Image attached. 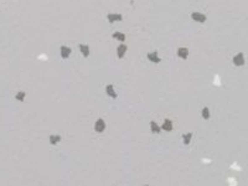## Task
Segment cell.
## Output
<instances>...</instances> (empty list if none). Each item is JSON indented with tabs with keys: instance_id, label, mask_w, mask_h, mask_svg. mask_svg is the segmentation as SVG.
Returning <instances> with one entry per match:
<instances>
[{
	"instance_id": "cell-1",
	"label": "cell",
	"mask_w": 248,
	"mask_h": 186,
	"mask_svg": "<svg viewBox=\"0 0 248 186\" xmlns=\"http://www.w3.org/2000/svg\"><path fill=\"white\" fill-rule=\"evenodd\" d=\"M71 54H72V50H71V47H68V46L62 45L61 47H60V56H61V58L67 60L71 56Z\"/></svg>"
},
{
	"instance_id": "cell-2",
	"label": "cell",
	"mask_w": 248,
	"mask_h": 186,
	"mask_svg": "<svg viewBox=\"0 0 248 186\" xmlns=\"http://www.w3.org/2000/svg\"><path fill=\"white\" fill-rule=\"evenodd\" d=\"M191 19L194 20V21H196V23H201V24H203V23L207 20L206 15H205V14H201V13H197V11H195V13H192V14H191Z\"/></svg>"
},
{
	"instance_id": "cell-3",
	"label": "cell",
	"mask_w": 248,
	"mask_h": 186,
	"mask_svg": "<svg viewBox=\"0 0 248 186\" xmlns=\"http://www.w3.org/2000/svg\"><path fill=\"white\" fill-rule=\"evenodd\" d=\"M233 65L235 66H237V67H241V66H243L244 65V55L242 54V52H240V54H237L235 57H233Z\"/></svg>"
},
{
	"instance_id": "cell-4",
	"label": "cell",
	"mask_w": 248,
	"mask_h": 186,
	"mask_svg": "<svg viewBox=\"0 0 248 186\" xmlns=\"http://www.w3.org/2000/svg\"><path fill=\"white\" fill-rule=\"evenodd\" d=\"M94 130H96L97 133H103L105 130V122L102 119V118L97 119L96 123H94Z\"/></svg>"
},
{
	"instance_id": "cell-5",
	"label": "cell",
	"mask_w": 248,
	"mask_h": 186,
	"mask_svg": "<svg viewBox=\"0 0 248 186\" xmlns=\"http://www.w3.org/2000/svg\"><path fill=\"white\" fill-rule=\"evenodd\" d=\"M146 57H148V60H149L150 62H153V63H160V62H161V58L159 57V55H158V51L149 52L146 55Z\"/></svg>"
},
{
	"instance_id": "cell-6",
	"label": "cell",
	"mask_w": 248,
	"mask_h": 186,
	"mask_svg": "<svg viewBox=\"0 0 248 186\" xmlns=\"http://www.w3.org/2000/svg\"><path fill=\"white\" fill-rule=\"evenodd\" d=\"M105 93H107L108 97L113 98V99H117V97H118V94H117V92H115L113 85H107V86H105Z\"/></svg>"
},
{
	"instance_id": "cell-7",
	"label": "cell",
	"mask_w": 248,
	"mask_h": 186,
	"mask_svg": "<svg viewBox=\"0 0 248 186\" xmlns=\"http://www.w3.org/2000/svg\"><path fill=\"white\" fill-rule=\"evenodd\" d=\"M107 19L110 24H113L115 21H122L123 20V15L122 14H108L107 15Z\"/></svg>"
},
{
	"instance_id": "cell-8",
	"label": "cell",
	"mask_w": 248,
	"mask_h": 186,
	"mask_svg": "<svg viewBox=\"0 0 248 186\" xmlns=\"http://www.w3.org/2000/svg\"><path fill=\"white\" fill-rule=\"evenodd\" d=\"M174 128V124L171 119H164V123L161 124V130H165V132H171Z\"/></svg>"
},
{
	"instance_id": "cell-9",
	"label": "cell",
	"mask_w": 248,
	"mask_h": 186,
	"mask_svg": "<svg viewBox=\"0 0 248 186\" xmlns=\"http://www.w3.org/2000/svg\"><path fill=\"white\" fill-rule=\"evenodd\" d=\"M126 50H128V47H126V45L124 44H120L118 47H117V56H118V58H123L124 57V55L126 54Z\"/></svg>"
},
{
	"instance_id": "cell-10",
	"label": "cell",
	"mask_w": 248,
	"mask_h": 186,
	"mask_svg": "<svg viewBox=\"0 0 248 186\" xmlns=\"http://www.w3.org/2000/svg\"><path fill=\"white\" fill-rule=\"evenodd\" d=\"M189 56V49L187 47H179L177 49V57L181 60H186Z\"/></svg>"
},
{
	"instance_id": "cell-11",
	"label": "cell",
	"mask_w": 248,
	"mask_h": 186,
	"mask_svg": "<svg viewBox=\"0 0 248 186\" xmlns=\"http://www.w3.org/2000/svg\"><path fill=\"white\" fill-rule=\"evenodd\" d=\"M78 49H80V51H81V54H82L83 57L87 58L88 56H89V52H91V51H89V46L88 45L80 44V45H78Z\"/></svg>"
},
{
	"instance_id": "cell-12",
	"label": "cell",
	"mask_w": 248,
	"mask_h": 186,
	"mask_svg": "<svg viewBox=\"0 0 248 186\" xmlns=\"http://www.w3.org/2000/svg\"><path fill=\"white\" fill-rule=\"evenodd\" d=\"M150 130H151V133H154V134H160L161 133V127L156 122L151 120L150 122Z\"/></svg>"
},
{
	"instance_id": "cell-13",
	"label": "cell",
	"mask_w": 248,
	"mask_h": 186,
	"mask_svg": "<svg viewBox=\"0 0 248 186\" xmlns=\"http://www.w3.org/2000/svg\"><path fill=\"white\" fill-rule=\"evenodd\" d=\"M49 138H50V144H51V145H57V144L62 140V137L59 135V134H56V135H55V134H51Z\"/></svg>"
},
{
	"instance_id": "cell-14",
	"label": "cell",
	"mask_w": 248,
	"mask_h": 186,
	"mask_svg": "<svg viewBox=\"0 0 248 186\" xmlns=\"http://www.w3.org/2000/svg\"><path fill=\"white\" fill-rule=\"evenodd\" d=\"M112 37H113L114 40L119 41V42H124V41H125V39H126V36H125L123 32H119V31H117V32H113Z\"/></svg>"
},
{
	"instance_id": "cell-15",
	"label": "cell",
	"mask_w": 248,
	"mask_h": 186,
	"mask_svg": "<svg viewBox=\"0 0 248 186\" xmlns=\"http://www.w3.org/2000/svg\"><path fill=\"white\" fill-rule=\"evenodd\" d=\"M191 139H192V133L182 134V142H184V145H189V144L191 143Z\"/></svg>"
},
{
	"instance_id": "cell-16",
	"label": "cell",
	"mask_w": 248,
	"mask_h": 186,
	"mask_svg": "<svg viewBox=\"0 0 248 186\" xmlns=\"http://www.w3.org/2000/svg\"><path fill=\"white\" fill-rule=\"evenodd\" d=\"M201 116L205 120H208L210 119V117H211V113H210V109L207 107H203L202 108V111H201Z\"/></svg>"
},
{
	"instance_id": "cell-17",
	"label": "cell",
	"mask_w": 248,
	"mask_h": 186,
	"mask_svg": "<svg viewBox=\"0 0 248 186\" xmlns=\"http://www.w3.org/2000/svg\"><path fill=\"white\" fill-rule=\"evenodd\" d=\"M25 97H26V93L24 91H20V92H18L16 94H15V99H18L20 102H24L25 101Z\"/></svg>"
}]
</instances>
